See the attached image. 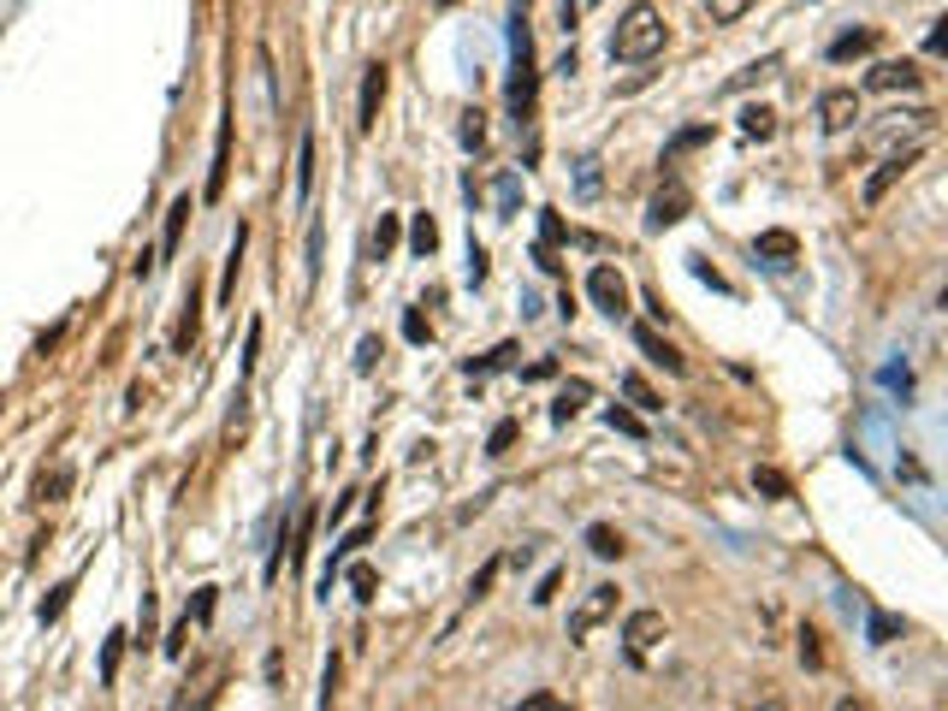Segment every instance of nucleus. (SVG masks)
<instances>
[{
  "instance_id": "obj_1",
  "label": "nucleus",
  "mask_w": 948,
  "mask_h": 711,
  "mask_svg": "<svg viewBox=\"0 0 948 711\" xmlns=\"http://www.w3.org/2000/svg\"><path fill=\"white\" fill-rule=\"evenodd\" d=\"M664 42H670V30H664V19H659V7L634 0L623 19H616V30H611V60H623V65L659 60V54H664Z\"/></svg>"
},
{
  "instance_id": "obj_2",
  "label": "nucleus",
  "mask_w": 948,
  "mask_h": 711,
  "mask_svg": "<svg viewBox=\"0 0 948 711\" xmlns=\"http://www.w3.org/2000/svg\"><path fill=\"white\" fill-rule=\"evenodd\" d=\"M859 119H866V101H859V90H824L818 95V125L830 131V136L854 131Z\"/></svg>"
},
{
  "instance_id": "obj_3",
  "label": "nucleus",
  "mask_w": 948,
  "mask_h": 711,
  "mask_svg": "<svg viewBox=\"0 0 948 711\" xmlns=\"http://www.w3.org/2000/svg\"><path fill=\"white\" fill-rule=\"evenodd\" d=\"M687 207H694L687 184H682V179H670V184H659V196L646 202V225H652V232H670V225H682V220H687Z\"/></svg>"
},
{
  "instance_id": "obj_4",
  "label": "nucleus",
  "mask_w": 948,
  "mask_h": 711,
  "mask_svg": "<svg viewBox=\"0 0 948 711\" xmlns=\"http://www.w3.org/2000/svg\"><path fill=\"white\" fill-rule=\"evenodd\" d=\"M605 617H616V587H611V581H599L593 593L575 605V617H569V640H588Z\"/></svg>"
},
{
  "instance_id": "obj_5",
  "label": "nucleus",
  "mask_w": 948,
  "mask_h": 711,
  "mask_svg": "<svg viewBox=\"0 0 948 711\" xmlns=\"http://www.w3.org/2000/svg\"><path fill=\"white\" fill-rule=\"evenodd\" d=\"M913 166H919V149H895L889 161H884V166H877L871 179H866V190H859V202H866V207H877V202H884V196H889L895 184L907 179Z\"/></svg>"
},
{
  "instance_id": "obj_6",
  "label": "nucleus",
  "mask_w": 948,
  "mask_h": 711,
  "mask_svg": "<svg viewBox=\"0 0 948 711\" xmlns=\"http://www.w3.org/2000/svg\"><path fill=\"white\" fill-rule=\"evenodd\" d=\"M588 297H593L599 308H605L611 321H623V315H629V280H623L616 267H593V273H588Z\"/></svg>"
},
{
  "instance_id": "obj_7",
  "label": "nucleus",
  "mask_w": 948,
  "mask_h": 711,
  "mask_svg": "<svg viewBox=\"0 0 948 711\" xmlns=\"http://www.w3.org/2000/svg\"><path fill=\"white\" fill-rule=\"evenodd\" d=\"M386 90H391V72L386 65H368V78H361V101H356V131H374L379 125V108H386Z\"/></svg>"
},
{
  "instance_id": "obj_8",
  "label": "nucleus",
  "mask_w": 948,
  "mask_h": 711,
  "mask_svg": "<svg viewBox=\"0 0 948 711\" xmlns=\"http://www.w3.org/2000/svg\"><path fill=\"white\" fill-rule=\"evenodd\" d=\"M925 83V72L913 60H877L871 72H866V90H877V95H895V90H919Z\"/></svg>"
},
{
  "instance_id": "obj_9",
  "label": "nucleus",
  "mask_w": 948,
  "mask_h": 711,
  "mask_svg": "<svg viewBox=\"0 0 948 711\" xmlns=\"http://www.w3.org/2000/svg\"><path fill=\"white\" fill-rule=\"evenodd\" d=\"M664 634H670V629H664V611H629V622H623V640H629V652H634V658L652 652Z\"/></svg>"
},
{
  "instance_id": "obj_10",
  "label": "nucleus",
  "mask_w": 948,
  "mask_h": 711,
  "mask_svg": "<svg viewBox=\"0 0 948 711\" xmlns=\"http://www.w3.org/2000/svg\"><path fill=\"white\" fill-rule=\"evenodd\" d=\"M634 344H641V356H646V362H659L664 374H687L682 351H676V344H670V338H659V333H652V326H634Z\"/></svg>"
},
{
  "instance_id": "obj_11",
  "label": "nucleus",
  "mask_w": 948,
  "mask_h": 711,
  "mask_svg": "<svg viewBox=\"0 0 948 711\" xmlns=\"http://www.w3.org/2000/svg\"><path fill=\"white\" fill-rule=\"evenodd\" d=\"M226 172H232V119L220 125V136H214V172H208V202H220L226 196Z\"/></svg>"
},
{
  "instance_id": "obj_12",
  "label": "nucleus",
  "mask_w": 948,
  "mask_h": 711,
  "mask_svg": "<svg viewBox=\"0 0 948 711\" xmlns=\"http://www.w3.org/2000/svg\"><path fill=\"white\" fill-rule=\"evenodd\" d=\"M758 255H765L771 267H788L801 255V237L795 232H758Z\"/></svg>"
},
{
  "instance_id": "obj_13",
  "label": "nucleus",
  "mask_w": 948,
  "mask_h": 711,
  "mask_svg": "<svg viewBox=\"0 0 948 711\" xmlns=\"http://www.w3.org/2000/svg\"><path fill=\"white\" fill-rule=\"evenodd\" d=\"M588 397H593L588 379H569V386L558 392V404H551V421H575V415L588 409Z\"/></svg>"
},
{
  "instance_id": "obj_14",
  "label": "nucleus",
  "mask_w": 948,
  "mask_h": 711,
  "mask_svg": "<svg viewBox=\"0 0 948 711\" xmlns=\"http://www.w3.org/2000/svg\"><path fill=\"white\" fill-rule=\"evenodd\" d=\"M753 492H765V498H777V505H783V498H795V480H788L783 468L758 463V468H753Z\"/></svg>"
},
{
  "instance_id": "obj_15",
  "label": "nucleus",
  "mask_w": 948,
  "mask_h": 711,
  "mask_svg": "<svg viewBox=\"0 0 948 711\" xmlns=\"http://www.w3.org/2000/svg\"><path fill=\"white\" fill-rule=\"evenodd\" d=\"M616 386H623V397H629V404H634V409H646V415H659V409H664V397H659V392H652V386H646V379H641V374H634V368H629L623 379H616Z\"/></svg>"
},
{
  "instance_id": "obj_16",
  "label": "nucleus",
  "mask_w": 948,
  "mask_h": 711,
  "mask_svg": "<svg viewBox=\"0 0 948 711\" xmlns=\"http://www.w3.org/2000/svg\"><path fill=\"white\" fill-rule=\"evenodd\" d=\"M184 225H190V196H179L166 207V232H161V255H179V237H184Z\"/></svg>"
},
{
  "instance_id": "obj_17",
  "label": "nucleus",
  "mask_w": 948,
  "mask_h": 711,
  "mask_svg": "<svg viewBox=\"0 0 948 711\" xmlns=\"http://www.w3.org/2000/svg\"><path fill=\"white\" fill-rule=\"evenodd\" d=\"M588 551H593V558H623V534L605 528V522H593L588 528Z\"/></svg>"
},
{
  "instance_id": "obj_18",
  "label": "nucleus",
  "mask_w": 948,
  "mask_h": 711,
  "mask_svg": "<svg viewBox=\"0 0 948 711\" xmlns=\"http://www.w3.org/2000/svg\"><path fill=\"white\" fill-rule=\"evenodd\" d=\"M368 250H374V262H386V255L398 250V214H379L374 237H368Z\"/></svg>"
},
{
  "instance_id": "obj_19",
  "label": "nucleus",
  "mask_w": 948,
  "mask_h": 711,
  "mask_svg": "<svg viewBox=\"0 0 948 711\" xmlns=\"http://www.w3.org/2000/svg\"><path fill=\"white\" fill-rule=\"evenodd\" d=\"M871 48H877L871 30H854V37H836V42H830V60L842 65V60H854V54H871Z\"/></svg>"
},
{
  "instance_id": "obj_20",
  "label": "nucleus",
  "mask_w": 948,
  "mask_h": 711,
  "mask_svg": "<svg viewBox=\"0 0 948 711\" xmlns=\"http://www.w3.org/2000/svg\"><path fill=\"white\" fill-rule=\"evenodd\" d=\"M237 273H244V225H237V244H232V255H226V280H220V303H232V297H237Z\"/></svg>"
},
{
  "instance_id": "obj_21",
  "label": "nucleus",
  "mask_w": 948,
  "mask_h": 711,
  "mask_svg": "<svg viewBox=\"0 0 948 711\" xmlns=\"http://www.w3.org/2000/svg\"><path fill=\"white\" fill-rule=\"evenodd\" d=\"M409 250H416V255H434V250H439V225H434V214H416V225H409Z\"/></svg>"
},
{
  "instance_id": "obj_22",
  "label": "nucleus",
  "mask_w": 948,
  "mask_h": 711,
  "mask_svg": "<svg viewBox=\"0 0 948 711\" xmlns=\"http://www.w3.org/2000/svg\"><path fill=\"white\" fill-rule=\"evenodd\" d=\"M758 0H705V12H712V24H741Z\"/></svg>"
},
{
  "instance_id": "obj_23",
  "label": "nucleus",
  "mask_w": 948,
  "mask_h": 711,
  "mask_svg": "<svg viewBox=\"0 0 948 711\" xmlns=\"http://www.w3.org/2000/svg\"><path fill=\"white\" fill-rule=\"evenodd\" d=\"M315 190V136L303 131V143H297V196H308Z\"/></svg>"
},
{
  "instance_id": "obj_24",
  "label": "nucleus",
  "mask_w": 948,
  "mask_h": 711,
  "mask_svg": "<svg viewBox=\"0 0 948 711\" xmlns=\"http://www.w3.org/2000/svg\"><path fill=\"white\" fill-rule=\"evenodd\" d=\"M65 492H72V468H54V475L37 480V505H54V498H65Z\"/></svg>"
},
{
  "instance_id": "obj_25",
  "label": "nucleus",
  "mask_w": 948,
  "mask_h": 711,
  "mask_svg": "<svg viewBox=\"0 0 948 711\" xmlns=\"http://www.w3.org/2000/svg\"><path fill=\"white\" fill-rule=\"evenodd\" d=\"M741 131H747V136H758V143H765V136L777 131V113H771V108H747V113H741Z\"/></svg>"
},
{
  "instance_id": "obj_26",
  "label": "nucleus",
  "mask_w": 948,
  "mask_h": 711,
  "mask_svg": "<svg viewBox=\"0 0 948 711\" xmlns=\"http://www.w3.org/2000/svg\"><path fill=\"white\" fill-rule=\"evenodd\" d=\"M196 321H202V308H196V291H190V297H184V321H179V351L196 344Z\"/></svg>"
},
{
  "instance_id": "obj_27",
  "label": "nucleus",
  "mask_w": 948,
  "mask_h": 711,
  "mask_svg": "<svg viewBox=\"0 0 948 711\" xmlns=\"http://www.w3.org/2000/svg\"><path fill=\"white\" fill-rule=\"evenodd\" d=\"M605 421H611L616 433H629V439H646V427H641V415H634V409H616V404H611Z\"/></svg>"
},
{
  "instance_id": "obj_28",
  "label": "nucleus",
  "mask_w": 948,
  "mask_h": 711,
  "mask_svg": "<svg viewBox=\"0 0 948 711\" xmlns=\"http://www.w3.org/2000/svg\"><path fill=\"white\" fill-rule=\"evenodd\" d=\"M866 634H871V647H889V640H895V634H901V617H884V611H877V617H871V629H866Z\"/></svg>"
},
{
  "instance_id": "obj_29",
  "label": "nucleus",
  "mask_w": 948,
  "mask_h": 711,
  "mask_svg": "<svg viewBox=\"0 0 948 711\" xmlns=\"http://www.w3.org/2000/svg\"><path fill=\"white\" fill-rule=\"evenodd\" d=\"M771 72H777V60H758V65H747V72H735V78H730V90H747V83H765Z\"/></svg>"
},
{
  "instance_id": "obj_30",
  "label": "nucleus",
  "mask_w": 948,
  "mask_h": 711,
  "mask_svg": "<svg viewBox=\"0 0 948 711\" xmlns=\"http://www.w3.org/2000/svg\"><path fill=\"white\" fill-rule=\"evenodd\" d=\"M119 652H125V634H108V652H101V682L119 676Z\"/></svg>"
},
{
  "instance_id": "obj_31",
  "label": "nucleus",
  "mask_w": 948,
  "mask_h": 711,
  "mask_svg": "<svg viewBox=\"0 0 948 711\" xmlns=\"http://www.w3.org/2000/svg\"><path fill=\"white\" fill-rule=\"evenodd\" d=\"M374 587H379V581H374V569H368V563H356V569H350V593H356L361 605H368V599H374Z\"/></svg>"
},
{
  "instance_id": "obj_32",
  "label": "nucleus",
  "mask_w": 948,
  "mask_h": 711,
  "mask_svg": "<svg viewBox=\"0 0 948 711\" xmlns=\"http://www.w3.org/2000/svg\"><path fill=\"white\" fill-rule=\"evenodd\" d=\"M498 569H504V563H498V558H492V563H487V569H480V576L469 581V605H480V599H487V587L498 581Z\"/></svg>"
},
{
  "instance_id": "obj_33",
  "label": "nucleus",
  "mask_w": 948,
  "mask_h": 711,
  "mask_svg": "<svg viewBox=\"0 0 948 711\" xmlns=\"http://www.w3.org/2000/svg\"><path fill=\"white\" fill-rule=\"evenodd\" d=\"M558 587H563V569H546V581L533 587V605H551V599H558Z\"/></svg>"
},
{
  "instance_id": "obj_34",
  "label": "nucleus",
  "mask_w": 948,
  "mask_h": 711,
  "mask_svg": "<svg viewBox=\"0 0 948 711\" xmlns=\"http://www.w3.org/2000/svg\"><path fill=\"white\" fill-rule=\"evenodd\" d=\"M65 593H72V581H60V587H54V593H48V599H42V622H54V617L65 611Z\"/></svg>"
},
{
  "instance_id": "obj_35",
  "label": "nucleus",
  "mask_w": 948,
  "mask_h": 711,
  "mask_svg": "<svg viewBox=\"0 0 948 711\" xmlns=\"http://www.w3.org/2000/svg\"><path fill=\"white\" fill-rule=\"evenodd\" d=\"M510 439H516V421H498V427H492V439H487V450H492V457H504Z\"/></svg>"
},
{
  "instance_id": "obj_36",
  "label": "nucleus",
  "mask_w": 948,
  "mask_h": 711,
  "mask_svg": "<svg viewBox=\"0 0 948 711\" xmlns=\"http://www.w3.org/2000/svg\"><path fill=\"white\" fill-rule=\"evenodd\" d=\"M320 280V225H308V285Z\"/></svg>"
},
{
  "instance_id": "obj_37",
  "label": "nucleus",
  "mask_w": 948,
  "mask_h": 711,
  "mask_svg": "<svg viewBox=\"0 0 948 711\" xmlns=\"http://www.w3.org/2000/svg\"><path fill=\"white\" fill-rule=\"evenodd\" d=\"M404 338H409V344H421V338H427V321L416 315V308H409V315H404Z\"/></svg>"
},
{
  "instance_id": "obj_38",
  "label": "nucleus",
  "mask_w": 948,
  "mask_h": 711,
  "mask_svg": "<svg viewBox=\"0 0 948 711\" xmlns=\"http://www.w3.org/2000/svg\"><path fill=\"white\" fill-rule=\"evenodd\" d=\"M705 136H712V125H694V131H682V136H676V143H670V149L682 154V149H694V143H705Z\"/></svg>"
},
{
  "instance_id": "obj_39",
  "label": "nucleus",
  "mask_w": 948,
  "mask_h": 711,
  "mask_svg": "<svg viewBox=\"0 0 948 711\" xmlns=\"http://www.w3.org/2000/svg\"><path fill=\"white\" fill-rule=\"evenodd\" d=\"M374 356H379V338H361V351H356V368L368 374V368H374Z\"/></svg>"
},
{
  "instance_id": "obj_40",
  "label": "nucleus",
  "mask_w": 948,
  "mask_h": 711,
  "mask_svg": "<svg viewBox=\"0 0 948 711\" xmlns=\"http://www.w3.org/2000/svg\"><path fill=\"white\" fill-rule=\"evenodd\" d=\"M255 351H262V326H249V338H244V374L255 368Z\"/></svg>"
},
{
  "instance_id": "obj_41",
  "label": "nucleus",
  "mask_w": 948,
  "mask_h": 711,
  "mask_svg": "<svg viewBox=\"0 0 948 711\" xmlns=\"http://www.w3.org/2000/svg\"><path fill=\"white\" fill-rule=\"evenodd\" d=\"M563 237H569V232H563V220L546 207V244H563Z\"/></svg>"
},
{
  "instance_id": "obj_42",
  "label": "nucleus",
  "mask_w": 948,
  "mask_h": 711,
  "mask_svg": "<svg viewBox=\"0 0 948 711\" xmlns=\"http://www.w3.org/2000/svg\"><path fill=\"white\" fill-rule=\"evenodd\" d=\"M942 48H948V30H942V19H937V30L925 37V54H942Z\"/></svg>"
},
{
  "instance_id": "obj_43",
  "label": "nucleus",
  "mask_w": 948,
  "mask_h": 711,
  "mask_svg": "<svg viewBox=\"0 0 948 711\" xmlns=\"http://www.w3.org/2000/svg\"><path fill=\"white\" fill-rule=\"evenodd\" d=\"M184 640H190V617L179 622V629H172V640H166V652H172V658H179V652H184Z\"/></svg>"
}]
</instances>
